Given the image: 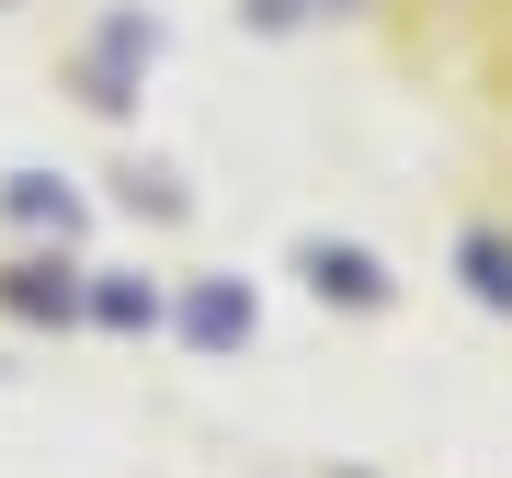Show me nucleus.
<instances>
[{
  "label": "nucleus",
  "mask_w": 512,
  "mask_h": 478,
  "mask_svg": "<svg viewBox=\"0 0 512 478\" xmlns=\"http://www.w3.org/2000/svg\"><path fill=\"white\" fill-rule=\"evenodd\" d=\"M376 57L456 126V274L512 319V0H376Z\"/></svg>",
  "instance_id": "1"
}]
</instances>
